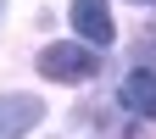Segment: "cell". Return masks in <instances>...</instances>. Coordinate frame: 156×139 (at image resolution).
Returning <instances> with one entry per match:
<instances>
[{"label": "cell", "instance_id": "obj_4", "mask_svg": "<svg viewBox=\"0 0 156 139\" xmlns=\"http://www.w3.org/2000/svg\"><path fill=\"white\" fill-rule=\"evenodd\" d=\"M117 95H123V106H128L134 117H156V72H151V67H134Z\"/></svg>", "mask_w": 156, "mask_h": 139}, {"label": "cell", "instance_id": "obj_2", "mask_svg": "<svg viewBox=\"0 0 156 139\" xmlns=\"http://www.w3.org/2000/svg\"><path fill=\"white\" fill-rule=\"evenodd\" d=\"M45 123V100L39 95H0V139H23Z\"/></svg>", "mask_w": 156, "mask_h": 139}, {"label": "cell", "instance_id": "obj_5", "mask_svg": "<svg viewBox=\"0 0 156 139\" xmlns=\"http://www.w3.org/2000/svg\"><path fill=\"white\" fill-rule=\"evenodd\" d=\"M134 6H151V0H134Z\"/></svg>", "mask_w": 156, "mask_h": 139}, {"label": "cell", "instance_id": "obj_3", "mask_svg": "<svg viewBox=\"0 0 156 139\" xmlns=\"http://www.w3.org/2000/svg\"><path fill=\"white\" fill-rule=\"evenodd\" d=\"M73 28L84 33V45H95V50H106L112 39H117V28H112V11H106V0H73Z\"/></svg>", "mask_w": 156, "mask_h": 139}, {"label": "cell", "instance_id": "obj_6", "mask_svg": "<svg viewBox=\"0 0 156 139\" xmlns=\"http://www.w3.org/2000/svg\"><path fill=\"white\" fill-rule=\"evenodd\" d=\"M0 17H6V0H0Z\"/></svg>", "mask_w": 156, "mask_h": 139}, {"label": "cell", "instance_id": "obj_1", "mask_svg": "<svg viewBox=\"0 0 156 139\" xmlns=\"http://www.w3.org/2000/svg\"><path fill=\"white\" fill-rule=\"evenodd\" d=\"M101 72V50L78 45V39H62V45L39 50V78H56V84H84V78Z\"/></svg>", "mask_w": 156, "mask_h": 139}]
</instances>
